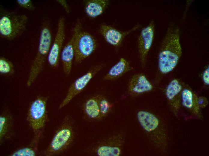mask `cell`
I'll list each match as a JSON object with an SVG mask.
<instances>
[{
    "label": "cell",
    "instance_id": "obj_1",
    "mask_svg": "<svg viewBox=\"0 0 209 156\" xmlns=\"http://www.w3.org/2000/svg\"><path fill=\"white\" fill-rule=\"evenodd\" d=\"M182 54L179 29L171 25L167 29L158 55V67L160 73L166 74L172 71Z\"/></svg>",
    "mask_w": 209,
    "mask_h": 156
},
{
    "label": "cell",
    "instance_id": "obj_2",
    "mask_svg": "<svg viewBox=\"0 0 209 156\" xmlns=\"http://www.w3.org/2000/svg\"><path fill=\"white\" fill-rule=\"evenodd\" d=\"M75 121L72 117L66 115L56 130L48 146L40 154L43 156L61 155L73 144L75 137Z\"/></svg>",
    "mask_w": 209,
    "mask_h": 156
},
{
    "label": "cell",
    "instance_id": "obj_3",
    "mask_svg": "<svg viewBox=\"0 0 209 156\" xmlns=\"http://www.w3.org/2000/svg\"><path fill=\"white\" fill-rule=\"evenodd\" d=\"M28 19L26 15L1 9V36L8 40H13L20 37L26 29Z\"/></svg>",
    "mask_w": 209,
    "mask_h": 156
},
{
    "label": "cell",
    "instance_id": "obj_4",
    "mask_svg": "<svg viewBox=\"0 0 209 156\" xmlns=\"http://www.w3.org/2000/svg\"><path fill=\"white\" fill-rule=\"evenodd\" d=\"M51 41L50 28L47 25H44L40 33L37 53L31 65L27 80V87L33 84L41 72L51 47Z\"/></svg>",
    "mask_w": 209,
    "mask_h": 156
},
{
    "label": "cell",
    "instance_id": "obj_5",
    "mask_svg": "<svg viewBox=\"0 0 209 156\" xmlns=\"http://www.w3.org/2000/svg\"><path fill=\"white\" fill-rule=\"evenodd\" d=\"M48 97L38 96L31 103L29 108L26 119L34 134L41 132L49 121L47 110Z\"/></svg>",
    "mask_w": 209,
    "mask_h": 156
},
{
    "label": "cell",
    "instance_id": "obj_6",
    "mask_svg": "<svg viewBox=\"0 0 209 156\" xmlns=\"http://www.w3.org/2000/svg\"><path fill=\"white\" fill-rule=\"evenodd\" d=\"M103 66L102 64L93 66L85 74L76 79L69 87L65 97L59 106V109L67 105L81 92L94 76L102 69Z\"/></svg>",
    "mask_w": 209,
    "mask_h": 156
},
{
    "label": "cell",
    "instance_id": "obj_7",
    "mask_svg": "<svg viewBox=\"0 0 209 156\" xmlns=\"http://www.w3.org/2000/svg\"><path fill=\"white\" fill-rule=\"evenodd\" d=\"M96 46L95 39L89 33L81 31L78 33L74 44V61L80 64L89 56Z\"/></svg>",
    "mask_w": 209,
    "mask_h": 156
},
{
    "label": "cell",
    "instance_id": "obj_8",
    "mask_svg": "<svg viewBox=\"0 0 209 156\" xmlns=\"http://www.w3.org/2000/svg\"><path fill=\"white\" fill-rule=\"evenodd\" d=\"M65 23L64 17H61L59 18L55 39L47 56L48 64L53 68H57L58 66L61 49L65 38Z\"/></svg>",
    "mask_w": 209,
    "mask_h": 156
},
{
    "label": "cell",
    "instance_id": "obj_9",
    "mask_svg": "<svg viewBox=\"0 0 209 156\" xmlns=\"http://www.w3.org/2000/svg\"><path fill=\"white\" fill-rule=\"evenodd\" d=\"M81 24L78 20L74 28L72 35L70 39L63 49L60 55L63 71L64 74L68 76L70 74L72 63L74 58V44L76 37L81 30Z\"/></svg>",
    "mask_w": 209,
    "mask_h": 156
},
{
    "label": "cell",
    "instance_id": "obj_10",
    "mask_svg": "<svg viewBox=\"0 0 209 156\" xmlns=\"http://www.w3.org/2000/svg\"><path fill=\"white\" fill-rule=\"evenodd\" d=\"M155 26L151 21L143 28L138 37V47L142 66H144L148 52L152 45L154 36Z\"/></svg>",
    "mask_w": 209,
    "mask_h": 156
},
{
    "label": "cell",
    "instance_id": "obj_11",
    "mask_svg": "<svg viewBox=\"0 0 209 156\" xmlns=\"http://www.w3.org/2000/svg\"><path fill=\"white\" fill-rule=\"evenodd\" d=\"M140 27V25L137 24L130 30L123 32L106 24L103 23L101 25L99 30L107 42L114 46H117L121 44L127 35L136 30Z\"/></svg>",
    "mask_w": 209,
    "mask_h": 156
},
{
    "label": "cell",
    "instance_id": "obj_12",
    "mask_svg": "<svg viewBox=\"0 0 209 156\" xmlns=\"http://www.w3.org/2000/svg\"><path fill=\"white\" fill-rule=\"evenodd\" d=\"M15 136L14 118L10 110L6 108L0 114V145L11 140Z\"/></svg>",
    "mask_w": 209,
    "mask_h": 156
},
{
    "label": "cell",
    "instance_id": "obj_13",
    "mask_svg": "<svg viewBox=\"0 0 209 156\" xmlns=\"http://www.w3.org/2000/svg\"><path fill=\"white\" fill-rule=\"evenodd\" d=\"M153 88V86L143 74H138L133 75L128 84V90L132 95H136L149 91Z\"/></svg>",
    "mask_w": 209,
    "mask_h": 156
},
{
    "label": "cell",
    "instance_id": "obj_14",
    "mask_svg": "<svg viewBox=\"0 0 209 156\" xmlns=\"http://www.w3.org/2000/svg\"><path fill=\"white\" fill-rule=\"evenodd\" d=\"M110 3L108 0H88L85 2L84 10L89 17L95 18L101 15Z\"/></svg>",
    "mask_w": 209,
    "mask_h": 156
},
{
    "label": "cell",
    "instance_id": "obj_15",
    "mask_svg": "<svg viewBox=\"0 0 209 156\" xmlns=\"http://www.w3.org/2000/svg\"><path fill=\"white\" fill-rule=\"evenodd\" d=\"M132 69L129 62L125 58H122L118 62L110 69L108 73L103 77V79L105 80H114Z\"/></svg>",
    "mask_w": 209,
    "mask_h": 156
},
{
    "label": "cell",
    "instance_id": "obj_16",
    "mask_svg": "<svg viewBox=\"0 0 209 156\" xmlns=\"http://www.w3.org/2000/svg\"><path fill=\"white\" fill-rule=\"evenodd\" d=\"M43 132L34 134L30 143L27 146L18 149L10 154L11 156H35L38 152V144L43 135Z\"/></svg>",
    "mask_w": 209,
    "mask_h": 156
},
{
    "label": "cell",
    "instance_id": "obj_17",
    "mask_svg": "<svg viewBox=\"0 0 209 156\" xmlns=\"http://www.w3.org/2000/svg\"><path fill=\"white\" fill-rule=\"evenodd\" d=\"M137 116L140 125L147 132L153 131L158 126V119L154 115L148 112L140 111L137 112Z\"/></svg>",
    "mask_w": 209,
    "mask_h": 156
},
{
    "label": "cell",
    "instance_id": "obj_18",
    "mask_svg": "<svg viewBox=\"0 0 209 156\" xmlns=\"http://www.w3.org/2000/svg\"><path fill=\"white\" fill-rule=\"evenodd\" d=\"M83 110L87 118L91 121L101 118L97 96L89 98L84 103Z\"/></svg>",
    "mask_w": 209,
    "mask_h": 156
},
{
    "label": "cell",
    "instance_id": "obj_19",
    "mask_svg": "<svg viewBox=\"0 0 209 156\" xmlns=\"http://www.w3.org/2000/svg\"><path fill=\"white\" fill-rule=\"evenodd\" d=\"M115 138H111L105 142L101 144L95 149L96 154L99 156H118L121 150L116 145Z\"/></svg>",
    "mask_w": 209,
    "mask_h": 156
},
{
    "label": "cell",
    "instance_id": "obj_20",
    "mask_svg": "<svg viewBox=\"0 0 209 156\" xmlns=\"http://www.w3.org/2000/svg\"><path fill=\"white\" fill-rule=\"evenodd\" d=\"M182 86L177 79L171 80L168 85L166 90V95L170 100H172L181 91Z\"/></svg>",
    "mask_w": 209,
    "mask_h": 156
},
{
    "label": "cell",
    "instance_id": "obj_21",
    "mask_svg": "<svg viewBox=\"0 0 209 156\" xmlns=\"http://www.w3.org/2000/svg\"><path fill=\"white\" fill-rule=\"evenodd\" d=\"M15 72L14 66L7 58L2 56L0 57V73L1 75L11 76Z\"/></svg>",
    "mask_w": 209,
    "mask_h": 156
},
{
    "label": "cell",
    "instance_id": "obj_22",
    "mask_svg": "<svg viewBox=\"0 0 209 156\" xmlns=\"http://www.w3.org/2000/svg\"><path fill=\"white\" fill-rule=\"evenodd\" d=\"M101 118L105 116L110 112L111 105L108 100L101 95H97Z\"/></svg>",
    "mask_w": 209,
    "mask_h": 156
},
{
    "label": "cell",
    "instance_id": "obj_23",
    "mask_svg": "<svg viewBox=\"0 0 209 156\" xmlns=\"http://www.w3.org/2000/svg\"><path fill=\"white\" fill-rule=\"evenodd\" d=\"M181 97L183 105L185 107L190 109L193 104V94L189 90L184 89L182 91Z\"/></svg>",
    "mask_w": 209,
    "mask_h": 156
},
{
    "label": "cell",
    "instance_id": "obj_24",
    "mask_svg": "<svg viewBox=\"0 0 209 156\" xmlns=\"http://www.w3.org/2000/svg\"><path fill=\"white\" fill-rule=\"evenodd\" d=\"M16 1L17 4L23 8L32 10L35 9L34 6L31 0H17Z\"/></svg>",
    "mask_w": 209,
    "mask_h": 156
},
{
    "label": "cell",
    "instance_id": "obj_25",
    "mask_svg": "<svg viewBox=\"0 0 209 156\" xmlns=\"http://www.w3.org/2000/svg\"><path fill=\"white\" fill-rule=\"evenodd\" d=\"M202 79L204 83L206 85L209 84V68L208 66L204 70L202 75Z\"/></svg>",
    "mask_w": 209,
    "mask_h": 156
},
{
    "label": "cell",
    "instance_id": "obj_26",
    "mask_svg": "<svg viewBox=\"0 0 209 156\" xmlns=\"http://www.w3.org/2000/svg\"><path fill=\"white\" fill-rule=\"evenodd\" d=\"M56 1L62 6L67 13H69V8L65 1L64 0H58Z\"/></svg>",
    "mask_w": 209,
    "mask_h": 156
}]
</instances>
